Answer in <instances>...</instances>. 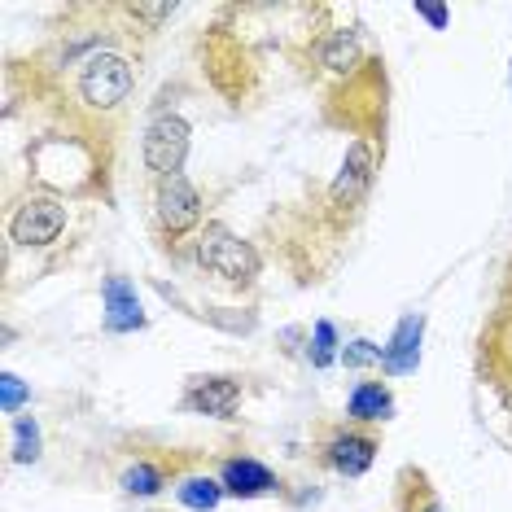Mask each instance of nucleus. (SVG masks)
Listing matches in <instances>:
<instances>
[{"mask_svg": "<svg viewBox=\"0 0 512 512\" xmlns=\"http://www.w3.org/2000/svg\"><path fill=\"white\" fill-rule=\"evenodd\" d=\"M197 263L228 285H254V276H259V254L224 224L202 228V237H197Z\"/></svg>", "mask_w": 512, "mask_h": 512, "instance_id": "f257e3e1", "label": "nucleus"}, {"mask_svg": "<svg viewBox=\"0 0 512 512\" xmlns=\"http://www.w3.org/2000/svg\"><path fill=\"white\" fill-rule=\"evenodd\" d=\"M132 92V62L119 53H92L79 71V97L92 110H114Z\"/></svg>", "mask_w": 512, "mask_h": 512, "instance_id": "f03ea898", "label": "nucleus"}, {"mask_svg": "<svg viewBox=\"0 0 512 512\" xmlns=\"http://www.w3.org/2000/svg\"><path fill=\"white\" fill-rule=\"evenodd\" d=\"M184 154H189V123L176 119V114H167V119H158V123L145 132L141 158H145V167L154 171L158 180L180 176Z\"/></svg>", "mask_w": 512, "mask_h": 512, "instance_id": "7ed1b4c3", "label": "nucleus"}, {"mask_svg": "<svg viewBox=\"0 0 512 512\" xmlns=\"http://www.w3.org/2000/svg\"><path fill=\"white\" fill-rule=\"evenodd\" d=\"M66 228V206L57 197H27L18 206L14 224H9V237L18 246H53Z\"/></svg>", "mask_w": 512, "mask_h": 512, "instance_id": "20e7f679", "label": "nucleus"}, {"mask_svg": "<svg viewBox=\"0 0 512 512\" xmlns=\"http://www.w3.org/2000/svg\"><path fill=\"white\" fill-rule=\"evenodd\" d=\"M197 219H202V197L184 176H167L158 180V224L171 232V237H180V232H189Z\"/></svg>", "mask_w": 512, "mask_h": 512, "instance_id": "39448f33", "label": "nucleus"}, {"mask_svg": "<svg viewBox=\"0 0 512 512\" xmlns=\"http://www.w3.org/2000/svg\"><path fill=\"white\" fill-rule=\"evenodd\" d=\"M372 456H377V438L359 434V429H342V434H333L329 442H324V460H329V469L346 473V477L368 473Z\"/></svg>", "mask_w": 512, "mask_h": 512, "instance_id": "423d86ee", "label": "nucleus"}, {"mask_svg": "<svg viewBox=\"0 0 512 512\" xmlns=\"http://www.w3.org/2000/svg\"><path fill=\"white\" fill-rule=\"evenodd\" d=\"M241 403V381L237 377H202L193 381L189 394H184V407L206 416H232Z\"/></svg>", "mask_w": 512, "mask_h": 512, "instance_id": "0eeeda50", "label": "nucleus"}, {"mask_svg": "<svg viewBox=\"0 0 512 512\" xmlns=\"http://www.w3.org/2000/svg\"><path fill=\"white\" fill-rule=\"evenodd\" d=\"M141 302H136V289L123 281V276H110L106 281V329L123 333V329H141Z\"/></svg>", "mask_w": 512, "mask_h": 512, "instance_id": "6e6552de", "label": "nucleus"}, {"mask_svg": "<svg viewBox=\"0 0 512 512\" xmlns=\"http://www.w3.org/2000/svg\"><path fill=\"white\" fill-rule=\"evenodd\" d=\"M416 342H421V316H407L399 324V333H394V342L381 351V368H386L390 377H399V372H412L416 359H421Z\"/></svg>", "mask_w": 512, "mask_h": 512, "instance_id": "1a4fd4ad", "label": "nucleus"}, {"mask_svg": "<svg viewBox=\"0 0 512 512\" xmlns=\"http://www.w3.org/2000/svg\"><path fill=\"white\" fill-rule=\"evenodd\" d=\"M219 482H224V491L250 499V495L272 491L276 477H272V469H263V464H254V460H228L224 473H219Z\"/></svg>", "mask_w": 512, "mask_h": 512, "instance_id": "9d476101", "label": "nucleus"}, {"mask_svg": "<svg viewBox=\"0 0 512 512\" xmlns=\"http://www.w3.org/2000/svg\"><path fill=\"white\" fill-rule=\"evenodd\" d=\"M390 407H394V399H390V390L381 386V381H359L351 403H346V412H351L355 425H368V421H386Z\"/></svg>", "mask_w": 512, "mask_h": 512, "instance_id": "9b49d317", "label": "nucleus"}, {"mask_svg": "<svg viewBox=\"0 0 512 512\" xmlns=\"http://www.w3.org/2000/svg\"><path fill=\"white\" fill-rule=\"evenodd\" d=\"M372 180V145L368 141H355L346 149V162H342V180H337V197H359V189Z\"/></svg>", "mask_w": 512, "mask_h": 512, "instance_id": "f8f14e48", "label": "nucleus"}, {"mask_svg": "<svg viewBox=\"0 0 512 512\" xmlns=\"http://www.w3.org/2000/svg\"><path fill=\"white\" fill-rule=\"evenodd\" d=\"M320 62L329 66V71H337V75L355 71L359 66V36L355 31H333V36L320 44Z\"/></svg>", "mask_w": 512, "mask_h": 512, "instance_id": "ddd939ff", "label": "nucleus"}, {"mask_svg": "<svg viewBox=\"0 0 512 512\" xmlns=\"http://www.w3.org/2000/svg\"><path fill=\"white\" fill-rule=\"evenodd\" d=\"M219 495H224V482H215V477H184L180 482V504L193 512H211Z\"/></svg>", "mask_w": 512, "mask_h": 512, "instance_id": "4468645a", "label": "nucleus"}, {"mask_svg": "<svg viewBox=\"0 0 512 512\" xmlns=\"http://www.w3.org/2000/svg\"><path fill=\"white\" fill-rule=\"evenodd\" d=\"M162 486V469H154V464H136V469L123 473V491L132 495H154Z\"/></svg>", "mask_w": 512, "mask_h": 512, "instance_id": "2eb2a0df", "label": "nucleus"}, {"mask_svg": "<svg viewBox=\"0 0 512 512\" xmlns=\"http://www.w3.org/2000/svg\"><path fill=\"white\" fill-rule=\"evenodd\" d=\"M40 456V429H36V421L31 416H22L18 421V447H14V460H36Z\"/></svg>", "mask_w": 512, "mask_h": 512, "instance_id": "dca6fc26", "label": "nucleus"}, {"mask_svg": "<svg viewBox=\"0 0 512 512\" xmlns=\"http://www.w3.org/2000/svg\"><path fill=\"white\" fill-rule=\"evenodd\" d=\"M381 351L386 346H372V342H351L342 351V364L346 368H368V364H381Z\"/></svg>", "mask_w": 512, "mask_h": 512, "instance_id": "f3484780", "label": "nucleus"}, {"mask_svg": "<svg viewBox=\"0 0 512 512\" xmlns=\"http://www.w3.org/2000/svg\"><path fill=\"white\" fill-rule=\"evenodd\" d=\"M127 14H132V18H141V22H149V27H158L162 18H171V14H176V5H132V9H127Z\"/></svg>", "mask_w": 512, "mask_h": 512, "instance_id": "a211bd4d", "label": "nucleus"}, {"mask_svg": "<svg viewBox=\"0 0 512 512\" xmlns=\"http://www.w3.org/2000/svg\"><path fill=\"white\" fill-rule=\"evenodd\" d=\"M333 359V324H316V364H329Z\"/></svg>", "mask_w": 512, "mask_h": 512, "instance_id": "6ab92c4d", "label": "nucleus"}, {"mask_svg": "<svg viewBox=\"0 0 512 512\" xmlns=\"http://www.w3.org/2000/svg\"><path fill=\"white\" fill-rule=\"evenodd\" d=\"M27 399V390H22V381L14 372H5V412H18V403Z\"/></svg>", "mask_w": 512, "mask_h": 512, "instance_id": "aec40b11", "label": "nucleus"}, {"mask_svg": "<svg viewBox=\"0 0 512 512\" xmlns=\"http://www.w3.org/2000/svg\"><path fill=\"white\" fill-rule=\"evenodd\" d=\"M416 14H425L434 27H447V9H438V5H416Z\"/></svg>", "mask_w": 512, "mask_h": 512, "instance_id": "412c9836", "label": "nucleus"}, {"mask_svg": "<svg viewBox=\"0 0 512 512\" xmlns=\"http://www.w3.org/2000/svg\"><path fill=\"white\" fill-rule=\"evenodd\" d=\"M421 512H442V508L434 504V495H429V499H425V508H421Z\"/></svg>", "mask_w": 512, "mask_h": 512, "instance_id": "4be33fe9", "label": "nucleus"}]
</instances>
